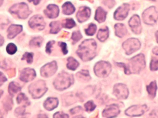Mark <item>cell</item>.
Segmentation results:
<instances>
[{
    "instance_id": "cell-1",
    "label": "cell",
    "mask_w": 158,
    "mask_h": 118,
    "mask_svg": "<svg viewBox=\"0 0 158 118\" xmlns=\"http://www.w3.org/2000/svg\"><path fill=\"white\" fill-rule=\"evenodd\" d=\"M97 44L94 39L84 41L79 46L77 53L83 61H87L93 59L96 55Z\"/></svg>"
},
{
    "instance_id": "cell-2",
    "label": "cell",
    "mask_w": 158,
    "mask_h": 118,
    "mask_svg": "<svg viewBox=\"0 0 158 118\" xmlns=\"http://www.w3.org/2000/svg\"><path fill=\"white\" fill-rule=\"evenodd\" d=\"M117 64L121 65L124 68L126 74L139 73L146 67V60L144 56L142 54H140L131 58L128 64L118 63Z\"/></svg>"
},
{
    "instance_id": "cell-3",
    "label": "cell",
    "mask_w": 158,
    "mask_h": 118,
    "mask_svg": "<svg viewBox=\"0 0 158 118\" xmlns=\"http://www.w3.org/2000/svg\"><path fill=\"white\" fill-rule=\"evenodd\" d=\"M73 82V75L66 72L58 75L54 82L55 88L59 90H63L69 88Z\"/></svg>"
},
{
    "instance_id": "cell-4",
    "label": "cell",
    "mask_w": 158,
    "mask_h": 118,
    "mask_svg": "<svg viewBox=\"0 0 158 118\" xmlns=\"http://www.w3.org/2000/svg\"><path fill=\"white\" fill-rule=\"evenodd\" d=\"M29 92L34 99H39L44 96L48 90L46 83L44 81L39 80L32 83L29 88Z\"/></svg>"
},
{
    "instance_id": "cell-5",
    "label": "cell",
    "mask_w": 158,
    "mask_h": 118,
    "mask_svg": "<svg viewBox=\"0 0 158 118\" xmlns=\"http://www.w3.org/2000/svg\"><path fill=\"white\" fill-rule=\"evenodd\" d=\"M10 13L16 15L19 18L25 19L27 18L31 11L29 10L27 5L22 3L14 5L10 8Z\"/></svg>"
},
{
    "instance_id": "cell-6",
    "label": "cell",
    "mask_w": 158,
    "mask_h": 118,
    "mask_svg": "<svg viewBox=\"0 0 158 118\" xmlns=\"http://www.w3.org/2000/svg\"><path fill=\"white\" fill-rule=\"evenodd\" d=\"M142 18L145 23L149 25H154L158 20V12L154 6H151L142 14Z\"/></svg>"
},
{
    "instance_id": "cell-7",
    "label": "cell",
    "mask_w": 158,
    "mask_h": 118,
    "mask_svg": "<svg viewBox=\"0 0 158 118\" xmlns=\"http://www.w3.org/2000/svg\"><path fill=\"white\" fill-rule=\"evenodd\" d=\"M111 71L110 63L106 61H99L94 67V72L99 77H106Z\"/></svg>"
},
{
    "instance_id": "cell-8",
    "label": "cell",
    "mask_w": 158,
    "mask_h": 118,
    "mask_svg": "<svg viewBox=\"0 0 158 118\" xmlns=\"http://www.w3.org/2000/svg\"><path fill=\"white\" fill-rule=\"evenodd\" d=\"M123 48L126 54L130 55L137 51L140 47V43L137 39L130 38L123 43Z\"/></svg>"
},
{
    "instance_id": "cell-9",
    "label": "cell",
    "mask_w": 158,
    "mask_h": 118,
    "mask_svg": "<svg viewBox=\"0 0 158 118\" xmlns=\"http://www.w3.org/2000/svg\"><path fill=\"white\" fill-rule=\"evenodd\" d=\"M148 110L149 108L146 105H142V106L137 105V106H133L128 108L125 111V114L131 117L140 116Z\"/></svg>"
},
{
    "instance_id": "cell-10",
    "label": "cell",
    "mask_w": 158,
    "mask_h": 118,
    "mask_svg": "<svg viewBox=\"0 0 158 118\" xmlns=\"http://www.w3.org/2000/svg\"><path fill=\"white\" fill-rule=\"evenodd\" d=\"M30 27L37 31H42L45 27V22L43 18L40 15H35L32 17L29 22Z\"/></svg>"
},
{
    "instance_id": "cell-11",
    "label": "cell",
    "mask_w": 158,
    "mask_h": 118,
    "mask_svg": "<svg viewBox=\"0 0 158 118\" xmlns=\"http://www.w3.org/2000/svg\"><path fill=\"white\" fill-rule=\"evenodd\" d=\"M113 93L118 99H126L128 96V90L125 85L118 83L114 87Z\"/></svg>"
},
{
    "instance_id": "cell-12",
    "label": "cell",
    "mask_w": 158,
    "mask_h": 118,
    "mask_svg": "<svg viewBox=\"0 0 158 118\" xmlns=\"http://www.w3.org/2000/svg\"><path fill=\"white\" fill-rule=\"evenodd\" d=\"M57 70V64L55 61L49 63L41 68V75L44 77H49L53 75Z\"/></svg>"
},
{
    "instance_id": "cell-13",
    "label": "cell",
    "mask_w": 158,
    "mask_h": 118,
    "mask_svg": "<svg viewBox=\"0 0 158 118\" xmlns=\"http://www.w3.org/2000/svg\"><path fill=\"white\" fill-rule=\"evenodd\" d=\"M128 25L134 33L136 34H139L141 33V22L140 18L138 15H134V16L131 17L128 22Z\"/></svg>"
},
{
    "instance_id": "cell-14",
    "label": "cell",
    "mask_w": 158,
    "mask_h": 118,
    "mask_svg": "<svg viewBox=\"0 0 158 118\" xmlns=\"http://www.w3.org/2000/svg\"><path fill=\"white\" fill-rule=\"evenodd\" d=\"M130 10V5L128 4H123L122 6L118 8L114 14V18L117 20H123L128 15Z\"/></svg>"
},
{
    "instance_id": "cell-15",
    "label": "cell",
    "mask_w": 158,
    "mask_h": 118,
    "mask_svg": "<svg viewBox=\"0 0 158 118\" xmlns=\"http://www.w3.org/2000/svg\"><path fill=\"white\" fill-rule=\"evenodd\" d=\"M120 111L117 105L111 104L108 106L102 112V116L104 117H114L119 114Z\"/></svg>"
},
{
    "instance_id": "cell-16",
    "label": "cell",
    "mask_w": 158,
    "mask_h": 118,
    "mask_svg": "<svg viewBox=\"0 0 158 118\" xmlns=\"http://www.w3.org/2000/svg\"><path fill=\"white\" fill-rule=\"evenodd\" d=\"M90 9L86 6H82L79 9L77 14V18L79 22H84L87 21L90 16Z\"/></svg>"
},
{
    "instance_id": "cell-17",
    "label": "cell",
    "mask_w": 158,
    "mask_h": 118,
    "mask_svg": "<svg viewBox=\"0 0 158 118\" xmlns=\"http://www.w3.org/2000/svg\"><path fill=\"white\" fill-rule=\"evenodd\" d=\"M36 73L33 69L25 68L20 73V80L24 82H29L34 79Z\"/></svg>"
},
{
    "instance_id": "cell-18",
    "label": "cell",
    "mask_w": 158,
    "mask_h": 118,
    "mask_svg": "<svg viewBox=\"0 0 158 118\" xmlns=\"http://www.w3.org/2000/svg\"><path fill=\"white\" fill-rule=\"evenodd\" d=\"M44 14L49 18H55L58 16L59 8L55 5H49L44 11Z\"/></svg>"
},
{
    "instance_id": "cell-19",
    "label": "cell",
    "mask_w": 158,
    "mask_h": 118,
    "mask_svg": "<svg viewBox=\"0 0 158 118\" xmlns=\"http://www.w3.org/2000/svg\"><path fill=\"white\" fill-rule=\"evenodd\" d=\"M22 31V27L21 25H12L8 29V37L9 39L14 38Z\"/></svg>"
},
{
    "instance_id": "cell-20",
    "label": "cell",
    "mask_w": 158,
    "mask_h": 118,
    "mask_svg": "<svg viewBox=\"0 0 158 118\" xmlns=\"http://www.w3.org/2000/svg\"><path fill=\"white\" fill-rule=\"evenodd\" d=\"M58 105V100L56 98L49 97L44 102V106L48 111H52L55 109Z\"/></svg>"
},
{
    "instance_id": "cell-21",
    "label": "cell",
    "mask_w": 158,
    "mask_h": 118,
    "mask_svg": "<svg viewBox=\"0 0 158 118\" xmlns=\"http://www.w3.org/2000/svg\"><path fill=\"white\" fill-rule=\"evenodd\" d=\"M115 34L116 36L119 37H123L127 34V29L125 25L122 23H117L114 26Z\"/></svg>"
},
{
    "instance_id": "cell-22",
    "label": "cell",
    "mask_w": 158,
    "mask_h": 118,
    "mask_svg": "<svg viewBox=\"0 0 158 118\" xmlns=\"http://www.w3.org/2000/svg\"><path fill=\"white\" fill-rule=\"evenodd\" d=\"M107 13L101 7H99L96 12V16H95V19L99 23L104 22V20H106Z\"/></svg>"
},
{
    "instance_id": "cell-23",
    "label": "cell",
    "mask_w": 158,
    "mask_h": 118,
    "mask_svg": "<svg viewBox=\"0 0 158 118\" xmlns=\"http://www.w3.org/2000/svg\"><path fill=\"white\" fill-rule=\"evenodd\" d=\"M63 13L65 15H71L75 10V7L70 2H66L62 6Z\"/></svg>"
},
{
    "instance_id": "cell-24",
    "label": "cell",
    "mask_w": 158,
    "mask_h": 118,
    "mask_svg": "<svg viewBox=\"0 0 158 118\" xmlns=\"http://www.w3.org/2000/svg\"><path fill=\"white\" fill-rule=\"evenodd\" d=\"M108 35H109L108 29L107 27H105L104 29H101L99 31L97 35V37L100 41L104 42L108 39Z\"/></svg>"
},
{
    "instance_id": "cell-25",
    "label": "cell",
    "mask_w": 158,
    "mask_h": 118,
    "mask_svg": "<svg viewBox=\"0 0 158 118\" xmlns=\"http://www.w3.org/2000/svg\"><path fill=\"white\" fill-rule=\"evenodd\" d=\"M157 89V84L156 81H153L151 82V83L147 87V90L148 92L149 95L152 98H154L156 96Z\"/></svg>"
},
{
    "instance_id": "cell-26",
    "label": "cell",
    "mask_w": 158,
    "mask_h": 118,
    "mask_svg": "<svg viewBox=\"0 0 158 118\" xmlns=\"http://www.w3.org/2000/svg\"><path fill=\"white\" fill-rule=\"evenodd\" d=\"M79 66L78 62L72 57L68 58L67 68L71 70H75Z\"/></svg>"
},
{
    "instance_id": "cell-27",
    "label": "cell",
    "mask_w": 158,
    "mask_h": 118,
    "mask_svg": "<svg viewBox=\"0 0 158 118\" xmlns=\"http://www.w3.org/2000/svg\"><path fill=\"white\" fill-rule=\"evenodd\" d=\"M17 101L19 104H22L24 106H29L30 104V102L29 101L28 98L23 93H21L18 96L17 98Z\"/></svg>"
},
{
    "instance_id": "cell-28",
    "label": "cell",
    "mask_w": 158,
    "mask_h": 118,
    "mask_svg": "<svg viewBox=\"0 0 158 118\" xmlns=\"http://www.w3.org/2000/svg\"><path fill=\"white\" fill-rule=\"evenodd\" d=\"M21 88H22L20 86H19L14 82H11L10 83L8 91L11 96H14L19 90H21Z\"/></svg>"
},
{
    "instance_id": "cell-29",
    "label": "cell",
    "mask_w": 158,
    "mask_h": 118,
    "mask_svg": "<svg viewBox=\"0 0 158 118\" xmlns=\"http://www.w3.org/2000/svg\"><path fill=\"white\" fill-rule=\"evenodd\" d=\"M77 76L78 77L79 79H81L82 80L89 81L90 79L89 71L87 70H82L81 71H79L77 74Z\"/></svg>"
},
{
    "instance_id": "cell-30",
    "label": "cell",
    "mask_w": 158,
    "mask_h": 118,
    "mask_svg": "<svg viewBox=\"0 0 158 118\" xmlns=\"http://www.w3.org/2000/svg\"><path fill=\"white\" fill-rule=\"evenodd\" d=\"M51 30L50 32L52 34H56L61 29V26L58 22H52L50 23Z\"/></svg>"
},
{
    "instance_id": "cell-31",
    "label": "cell",
    "mask_w": 158,
    "mask_h": 118,
    "mask_svg": "<svg viewBox=\"0 0 158 118\" xmlns=\"http://www.w3.org/2000/svg\"><path fill=\"white\" fill-rule=\"evenodd\" d=\"M75 23L74 20L72 18H68V19H65L63 20L62 23V26L64 28H67V29H71L75 27Z\"/></svg>"
},
{
    "instance_id": "cell-32",
    "label": "cell",
    "mask_w": 158,
    "mask_h": 118,
    "mask_svg": "<svg viewBox=\"0 0 158 118\" xmlns=\"http://www.w3.org/2000/svg\"><path fill=\"white\" fill-rule=\"evenodd\" d=\"M42 43H43L42 37H35L33 39H32V41L30 43V46L33 47H40L42 44Z\"/></svg>"
},
{
    "instance_id": "cell-33",
    "label": "cell",
    "mask_w": 158,
    "mask_h": 118,
    "mask_svg": "<svg viewBox=\"0 0 158 118\" xmlns=\"http://www.w3.org/2000/svg\"><path fill=\"white\" fill-rule=\"evenodd\" d=\"M96 29V25L94 23H90L89 25L88 28L85 30V33L87 35H93L95 34Z\"/></svg>"
},
{
    "instance_id": "cell-34",
    "label": "cell",
    "mask_w": 158,
    "mask_h": 118,
    "mask_svg": "<svg viewBox=\"0 0 158 118\" xmlns=\"http://www.w3.org/2000/svg\"><path fill=\"white\" fill-rule=\"evenodd\" d=\"M150 68L152 71H156L158 70V57L157 56H153L152 58L151 64H150Z\"/></svg>"
},
{
    "instance_id": "cell-35",
    "label": "cell",
    "mask_w": 158,
    "mask_h": 118,
    "mask_svg": "<svg viewBox=\"0 0 158 118\" xmlns=\"http://www.w3.org/2000/svg\"><path fill=\"white\" fill-rule=\"evenodd\" d=\"M17 46L15 44H12V43L9 44L6 47V51H7L8 53L10 54V55L15 54V52H17Z\"/></svg>"
},
{
    "instance_id": "cell-36",
    "label": "cell",
    "mask_w": 158,
    "mask_h": 118,
    "mask_svg": "<svg viewBox=\"0 0 158 118\" xmlns=\"http://www.w3.org/2000/svg\"><path fill=\"white\" fill-rule=\"evenodd\" d=\"M95 108H96V105L93 101H89L85 104V109L87 112L93 111Z\"/></svg>"
},
{
    "instance_id": "cell-37",
    "label": "cell",
    "mask_w": 158,
    "mask_h": 118,
    "mask_svg": "<svg viewBox=\"0 0 158 118\" xmlns=\"http://www.w3.org/2000/svg\"><path fill=\"white\" fill-rule=\"evenodd\" d=\"M82 35L79 31H75L72 34V39L74 42H77L78 41H80L82 39Z\"/></svg>"
},
{
    "instance_id": "cell-38",
    "label": "cell",
    "mask_w": 158,
    "mask_h": 118,
    "mask_svg": "<svg viewBox=\"0 0 158 118\" xmlns=\"http://www.w3.org/2000/svg\"><path fill=\"white\" fill-rule=\"evenodd\" d=\"M32 58H33L32 53H30V52H25L23 56L22 59L26 60L28 63H31L32 62Z\"/></svg>"
},
{
    "instance_id": "cell-39",
    "label": "cell",
    "mask_w": 158,
    "mask_h": 118,
    "mask_svg": "<svg viewBox=\"0 0 158 118\" xmlns=\"http://www.w3.org/2000/svg\"><path fill=\"white\" fill-rule=\"evenodd\" d=\"M103 3L105 5L107 6L110 8H113L115 5L114 0H104Z\"/></svg>"
},
{
    "instance_id": "cell-40",
    "label": "cell",
    "mask_w": 158,
    "mask_h": 118,
    "mask_svg": "<svg viewBox=\"0 0 158 118\" xmlns=\"http://www.w3.org/2000/svg\"><path fill=\"white\" fill-rule=\"evenodd\" d=\"M70 112L72 115H75L77 113H78L79 112H83V110L81 107H76V108H73V109H72L70 111Z\"/></svg>"
},
{
    "instance_id": "cell-41",
    "label": "cell",
    "mask_w": 158,
    "mask_h": 118,
    "mask_svg": "<svg viewBox=\"0 0 158 118\" xmlns=\"http://www.w3.org/2000/svg\"><path fill=\"white\" fill-rule=\"evenodd\" d=\"M60 45L61 46V49H62V51L63 52V54L64 55L67 54L68 50H67V44H66L64 43H60Z\"/></svg>"
},
{
    "instance_id": "cell-42",
    "label": "cell",
    "mask_w": 158,
    "mask_h": 118,
    "mask_svg": "<svg viewBox=\"0 0 158 118\" xmlns=\"http://www.w3.org/2000/svg\"><path fill=\"white\" fill-rule=\"evenodd\" d=\"M6 80L7 79L6 76L4 75V74L2 72H0V86H2Z\"/></svg>"
},
{
    "instance_id": "cell-43",
    "label": "cell",
    "mask_w": 158,
    "mask_h": 118,
    "mask_svg": "<svg viewBox=\"0 0 158 118\" xmlns=\"http://www.w3.org/2000/svg\"><path fill=\"white\" fill-rule=\"evenodd\" d=\"M53 44H54V41H50L47 44L46 52H48V53H50V52H51V47H52V45Z\"/></svg>"
},
{
    "instance_id": "cell-44",
    "label": "cell",
    "mask_w": 158,
    "mask_h": 118,
    "mask_svg": "<svg viewBox=\"0 0 158 118\" xmlns=\"http://www.w3.org/2000/svg\"><path fill=\"white\" fill-rule=\"evenodd\" d=\"M53 116L54 117H69V115L61 112H56Z\"/></svg>"
},
{
    "instance_id": "cell-45",
    "label": "cell",
    "mask_w": 158,
    "mask_h": 118,
    "mask_svg": "<svg viewBox=\"0 0 158 118\" xmlns=\"http://www.w3.org/2000/svg\"><path fill=\"white\" fill-rule=\"evenodd\" d=\"M151 117H158V111L154 110L153 111H152V112L149 115Z\"/></svg>"
},
{
    "instance_id": "cell-46",
    "label": "cell",
    "mask_w": 158,
    "mask_h": 118,
    "mask_svg": "<svg viewBox=\"0 0 158 118\" xmlns=\"http://www.w3.org/2000/svg\"><path fill=\"white\" fill-rule=\"evenodd\" d=\"M28 1L29 2H32L34 5H38L39 3V2H40L41 0H28Z\"/></svg>"
},
{
    "instance_id": "cell-47",
    "label": "cell",
    "mask_w": 158,
    "mask_h": 118,
    "mask_svg": "<svg viewBox=\"0 0 158 118\" xmlns=\"http://www.w3.org/2000/svg\"><path fill=\"white\" fill-rule=\"evenodd\" d=\"M4 43V39L2 35H0V46H2Z\"/></svg>"
},
{
    "instance_id": "cell-48",
    "label": "cell",
    "mask_w": 158,
    "mask_h": 118,
    "mask_svg": "<svg viewBox=\"0 0 158 118\" xmlns=\"http://www.w3.org/2000/svg\"><path fill=\"white\" fill-rule=\"evenodd\" d=\"M153 53L156 55H158V47H156L153 49Z\"/></svg>"
},
{
    "instance_id": "cell-49",
    "label": "cell",
    "mask_w": 158,
    "mask_h": 118,
    "mask_svg": "<svg viewBox=\"0 0 158 118\" xmlns=\"http://www.w3.org/2000/svg\"><path fill=\"white\" fill-rule=\"evenodd\" d=\"M156 40H157V42L158 43V31L156 32Z\"/></svg>"
},
{
    "instance_id": "cell-50",
    "label": "cell",
    "mask_w": 158,
    "mask_h": 118,
    "mask_svg": "<svg viewBox=\"0 0 158 118\" xmlns=\"http://www.w3.org/2000/svg\"><path fill=\"white\" fill-rule=\"evenodd\" d=\"M3 2V0H0V6H1V5H2Z\"/></svg>"
},
{
    "instance_id": "cell-51",
    "label": "cell",
    "mask_w": 158,
    "mask_h": 118,
    "mask_svg": "<svg viewBox=\"0 0 158 118\" xmlns=\"http://www.w3.org/2000/svg\"><path fill=\"white\" fill-rule=\"evenodd\" d=\"M150 1H152V2H155L156 0H150Z\"/></svg>"
}]
</instances>
